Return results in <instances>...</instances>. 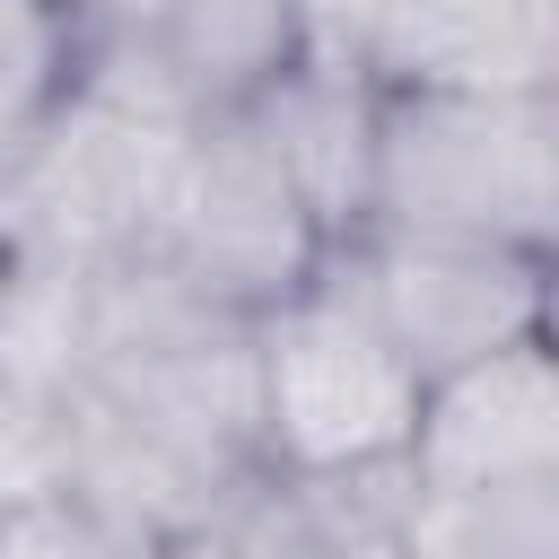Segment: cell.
Returning <instances> with one entry per match:
<instances>
[{
	"label": "cell",
	"mask_w": 559,
	"mask_h": 559,
	"mask_svg": "<svg viewBox=\"0 0 559 559\" xmlns=\"http://www.w3.org/2000/svg\"><path fill=\"white\" fill-rule=\"evenodd\" d=\"M87 9L79 0H0V201L87 87Z\"/></svg>",
	"instance_id": "cell-7"
},
{
	"label": "cell",
	"mask_w": 559,
	"mask_h": 559,
	"mask_svg": "<svg viewBox=\"0 0 559 559\" xmlns=\"http://www.w3.org/2000/svg\"><path fill=\"white\" fill-rule=\"evenodd\" d=\"M245 402L288 480H358L402 472L419 367L358 314L341 280H306L297 297L253 314Z\"/></svg>",
	"instance_id": "cell-2"
},
{
	"label": "cell",
	"mask_w": 559,
	"mask_h": 559,
	"mask_svg": "<svg viewBox=\"0 0 559 559\" xmlns=\"http://www.w3.org/2000/svg\"><path fill=\"white\" fill-rule=\"evenodd\" d=\"M70 489V419L44 393L0 384V515Z\"/></svg>",
	"instance_id": "cell-8"
},
{
	"label": "cell",
	"mask_w": 559,
	"mask_h": 559,
	"mask_svg": "<svg viewBox=\"0 0 559 559\" xmlns=\"http://www.w3.org/2000/svg\"><path fill=\"white\" fill-rule=\"evenodd\" d=\"M411 489L463 498V489H550L559 472V393H550V332L498 341L445 376L419 384L411 445H402Z\"/></svg>",
	"instance_id": "cell-5"
},
{
	"label": "cell",
	"mask_w": 559,
	"mask_h": 559,
	"mask_svg": "<svg viewBox=\"0 0 559 559\" xmlns=\"http://www.w3.org/2000/svg\"><path fill=\"white\" fill-rule=\"evenodd\" d=\"M0 559H122L105 542V524L61 489V498H35L17 515H0Z\"/></svg>",
	"instance_id": "cell-9"
},
{
	"label": "cell",
	"mask_w": 559,
	"mask_h": 559,
	"mask_svg": "<svg viewBox=\"0 0 559 559\" xmlns=\"http://www.w3.org/2000/svg\"><path fill=\"white\" fill-rule=\"evenodd\" d=\"M358 314L428 376L542 332V253H489V245H411V236H349Z\"/></svg>",
	"instance_id": "cell-4"
},
{
	"label": "cell",
	"mask_w": 559,
	"mask_h": 559,
	"mask_svg": "<svg viewBox=\"0 0 559 559\" xmlns=\"http://www.w3.org/2000/svg\"><path fill=\"white\" fill-rule=\"evenodd\" d=\"M157 236H166V271L192 297L218 306H280L306 280H323L332 236L314 227V210L297 201V183L280 175V157L262 148V131L245 122V105L201 114L157 183Z\"/></svg>",
	"instance_id": "cell-3"
},
{
	"label": "cell",
	"mask_w": 559,
	"mask_h": 559,
	"mask_svg": "<svg viewBox=\"0 0 559 559\" xmlns=\"http://www.w3.org/2000/svg\"><path fill=\"white\" fill-rule=\"evenodd\" d=\"M358 559H402V550H358Z\"/></svg>",
	"instance_id": "cell-11"
},
{
	"label": "cell",
	"mask_w": 559,
	"mask_h": 559,
	"mask_svg": "<svg viewBox=\"0 0 559 559\" xmlns=\"http://www.w3.org/2000/svg\"><path fill=\"white\" fill-rule=\"evenodd\" d=\"M559 0H341L332 52L367 87H550Z\"/></svg>",
	"instance_id": "cell-6"
},
{
	"label": "cell",
	"mask_w": 559,
	"mask_h": 559,
	"mask_svg": "<svg viewBox=\"0 0 559 559\" xmlns=\"http://www.w3.org/2000/svg\"><path fill=\"white\" fill-rule=\"evenodd\" d=\"M17 253H26V236H17V218H9V201H0V288H9V271H17Z\"/></svg>",
	"instance_id": "cell-10"
},
{
	"label": "cell",
	"mask_w": 559,
	"mask_h": 559,
	"mask_svg": "<svg viewBox=\"0 0 559 559\" xmlns=\"http://www.w3.org/2000/svg\"><path fill=\"white\" fill-rule=\"evenodd\" d=\"M550 210V87H376L358 236L542 253Z\"/></svg>",
	"instance_id": "cell-1"
}]
</instances>
